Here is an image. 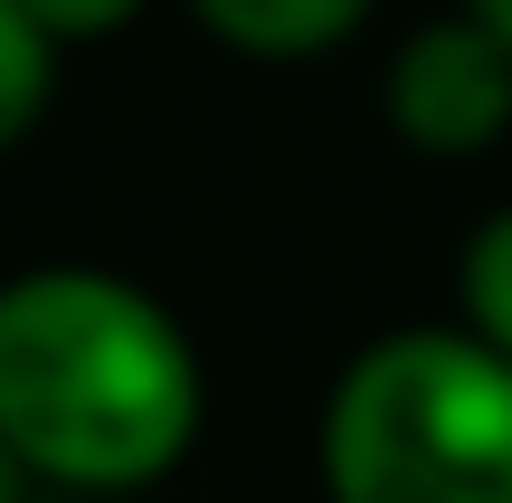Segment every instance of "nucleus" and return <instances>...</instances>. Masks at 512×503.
<instances>
[{
    "label": "nucleus",
    "instance_id": "1",
    "mask_svg": "<svg viewBox=\"0 0 512 503\" xmlns=\"http://www.w3.org/2000/svg\"><path fill=\"white\" fill-rule=\"evenodd\" d=\"M200 428L181 323L124 276L48 266L0 295V437L57 485H152Z\"/></svg>",
    "mask_w": 512,
    "mask_h": 503
},
{
    "label": "nucleus",
    "instance_id": "2",
    "mask_svg": "<svg viewBox=\"0 0 512 503\" xmlns=\"http://www.w3.org/2000/svg\"><path fill=\"white\" fill-rule=\"evenodd\" d=\"M332 503H512V361L456 333H389L323 418Z\"/></svg>",
    "mask_w": 512,
    "mask_h": 503
},
{
    "label": "nucleus",
    "instance_id": "3",
    "mask_svg": "<svg viewBox=\"0 0 512 503\" xmlns=\"http://www.w3.org/2000/svg\"><path fill=\"white\" fill-rule=\"evenodd\" d=\"M389 124L418 152H484L512 124V48L465 19H427L399 57H389Z\"/></svg>",
    "mask_w": 512,
    "mask_h": 503
},
{
    "label": "nucleus",
    "instance_id": "4",
    "mask_svg": "<svg viewBox=\"0 0 512 503\" xmlns=\"http://www.w3.org/2000/svg\"><path fill=\"white\" fill-rule=\"evenodd\" d=\"M190 10H200V29H219L247 57H313L361 29L370 0H190Z\"/></svg>",
    "mask_w": 512,
    "mask_h": 503
},
{
    "label": "nucleus",
    "instance_id": "5",
    "mask_svg": "<svg viewBox=\"0 0 512 503\" xmlns=\"http://www.w3.org/2000/svg\"><path fill=\"white\" fill-rule=\"evenodd\" d=\"M48 48H57V38L38 29L29 10L0 0V133H10V143L38 124V105H48Z\"/></svg>",
    "mask_w": 512,
    "mask_h": 503
},
{
    "label": "nucleus",
    "instance_id": "6",
    "mask_svg": "<svg viewBox=\"0 0 512 503\" xmlns=\"http://www.w3.org/2000/svg\"><path fill=\"white\" fill-rule=\"evenodd\" d=\"M465 314H475V342L512 361V209L465 247Z\"/></svg>",
    "mask_w": 512,
    "mask_h": 503
},
{
    "label": "nucleus",
    "instance_id": "7",
    "mask_svg": "<svg viewBox=\"0 0 512 503\" xmlns=\"http://www.w3.org/2000/svg\"><path fill=\"white\" fill-rule=\"evenodd\" d=\"M10 10H29L48 38H105V29H124L143 0H10Z\"/></svg>",
    "mask_w": 512,
    "mask_h": 503
},
{
    "label": "nucleus",
    "instance_id": "8",
    "mask_svg": "<svg viewBox=\"0 0 512 503\" xmlns=\"http://www.w3.org/2000/svg\"><path fill=\"white\" fill-rule=\"evenodd\" d=\"M465 10H475V19H484V29H494V38H503V48H512V0H465Z\"/></svg>",
    "mask_w": 512,
    "mask_h": 503
}]
</instances>
